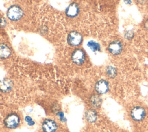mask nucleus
<instances>
[{"label": "nucleus", "mask_w": 148, "mask_h": 132, "mask_svg": "<svg viewBox=\"0 0 148 132\" xmlns=\"http://www.w3.org/2000/svg\"><path fill=\"white\" fill-rule=\"evenodd\" d=\"M146 115V110L140 106H135L132 108L130 111V116L131 119L135 122H140L143 120Z\"/></svg>", "instance_id": "nucleus-1"}, {"label": "nucleus", "mask_w": 148, "mask_h": 132, "mask_svg": "<svg viewBox=\"0 0 148 132\" xmlns=\"http://www.w3.org/2000/svg\"><path fill=\"white\" fill-rule=\"evenodd\" d=\"M20 122V117L17 113H10L5 118L4 124L7 128L15 129L18 126Z\"/></svg>", "instance_id": "nucleus-2"}, {"label": "nucleus", "mask_w": 148, "mask_h": 132, "mask_svg": "<svg viewBox=\"0 0 148 132\" xmlns=\"http://www.w3.org/2000/svg\"><path fill=\"white\" fill-rule=\"evenodd\" d=\"M23 14L22 9L17 5L10 6L7 11L8 17L13 21H17L21 18Z\"/></svg>", "instance_id": "nucleus-3"}, {"label": "nucleus", "mask_w": 148, "mask_h": 132, "mask_svg": "<svg viewBox=\"0 0 148 132\" xmlns=\"http://www.w3.org/2000/svg\"><path fill=\"white\" fill-rule=\"evenodd\" d=\"M67 42L72 46H78L82 42V36L77 31L71 32L67 36Z\"/></svg>", "instance_id": "nucleus-4"}, {"label": "nucleus", "mask_w": 148, "mask_h": 132, "mask_svg": "<svg viewBox=\"0 0 148 132\" xmlns=\"http://www.w3.org/2000/svg\"><path fill=\"white\" fill-rule=\"evenodd\" d=\"M71 58L75 64L79 65H82L85 61V53L82 49H77L73 52Z\"/></svg>", "instance_id": "nucleus-5"}, {"label": "nucleus", "mask_w": 148, "mask_h": 132, "mask_svg": "<svg viewBox=\"0 0 148 132\" xmlns=\"http://www.w3.org/2000/svg\"><path fill=\"white\" fill-rule=\"evenodd\" d=\"M58 126L56 122L51 119H46L42 123V128L43 132H55Z\"/></svg>", "instance_id": "nucleus-6"}, {"label": "nucleus", "mask_w": 148, "mask_h": 132, "mask_svg": "<svg viewBox=\"0 0 148 132\" xmlns=\"http://www.w3.org/2000/svg\"><path fill=\"white\" fill-rule=\"evenodd\" d=\"M109 89V83L106 80L104 79L98 80L95 85V91L98 94H103L106 93L108 91Z\"/></svg>", "instance_id": "nucleus-7"}, {"label": "nucleus", "mask_w": 148, "mask_h": 132, "mask_svg": "<svg viewBox=\"0 0 148 132\" xmlns=\"http://www.w3.org/2000/svg\"><path fill=\"white\" fill-rule=\"evenodd\" d=\"M122 50V43L119 41H114L110 43L108 46V50L113 55H118L120 54Z\"/></svg>", "instance_id": "nucleus-8"}, {"label": "nucleus", "mask_w": 148, "mask_h": 132, "mask_svg": "<svg viewBox=\"0 0 148 132\" xmlns=\"http://www.w3.org/2000/svg\"><path fill=\"white\" fill-rule=\"evenodd\" d=\"M13 87L12 81L8 79L5 78L0 80V90L3 93L10 91Z\"/></svg>", "instance_id": "nucleus-9"}, {"label": "nucleus", "mask_w": 148, "mask_h": 132, "mask_svg": "<svg viewBox=\"0 0 148 132\" xmlns=\"http://www.w3.org/2000/svg\"><path fill=\"white\" fill-rule=\"evenodd\" d=\"M79 12V7L76 3H71L66 10V14L68 17H74L76 16Z\"/></svg>", "instance_id": "nucleus-10"}, {"label": "nucleus", "mask_w": 148, "mask_h": 132, "mask_svg": "<svg viewBox=\"0 0 148 132\" xmlns=\"http://www.w3.org/2000/svg\"><path fill=\"white\" fill-rule=\"evenodd\" d=\"M85 118L89 123H94L97 120V113L95 109H89L85 113Z\"/></svg>", "instance_id": "nucleus-11"}, {"label": "nucleus", "mask_w": 148, "mask_h": 132, "mask_svg": "<svg viewBox=\"0 0 148 132\" xmlns=\"http://www.w3.org/2000/svg\"><path fill=\"white\" fill-rule=\"evenodd\" d=\"M11 54V50L9 47L4 43H0V58L5 59Z\"/></svg>", "instance_id": "nucleus-12"}, {"label": "nucleus", "mask_w": 148, "mask_h": 132, "mask_svg": "<svg viewBox=\"0 0 148 132\" xmlns=\"http://www.w3.org/2000/svg\"><path fill=\"white\" fill-rule=\"evenodd\" d=\"M102 100L98 94H93L90 98V102L91 105L94 108L100 107L102 104Z\"/></svg>", "instance_id": "nucleus-13"}, {"label": "nucleus", "mask_w": 148, "mask_h": 132, "mask_svg": "<svg viewBox=\"0 0 148 132\" xmlns=\"http://www.w3.org/2000/svg\"><path fill=\"white\" fill-rule=\"evenodd\" d=\"M106 75L110 78H114L117 75L116 69L113 66H108L106 69Z\"/></svg>", "instance_id": "nucleus-14"}, {"label": "nucleus", "mask_w": 148, "mask_h": 132, "mask_svg": "<svg viewBox=\"0 0 148 132\" xmlns=\"http://www.w3.org/2000/svg\"><path fill=\"white\" fill-rule=\"evenodd\" d=\"M87 46L91 49V50L93 52H96V51H99L100 50V45L93 41H90L87 43Z\"/></svg>", "instance_id": "nucleus-15"}, {"label": "nucleus", "mask_w": 148, "mask_h": 132, "mask_svg": "<svg viewBox=\"0 0 148 132\" xmlns=\"http://www.w3.org/2000/svg\"><path fill=\"white\" fill-rule=\"evenodd\" d=\"M25 120L27 122L28 125H29V126H32L35 124V122L34 121H32L31 117H30L29 116H26L25 117Z\"/></svg>", "instance_id": "nucleus-16"}, {"label": "nucleus", "mask_w": 148, "mask_h": 132, "mask_svg": "<svg viewBox=\"0 0 148 132\" xmlns=\"http://www.w3.org/2000/svg\"><path fill=\"white\" fill-rule=\"evenodd\" d=\"M133 35H134V33L132 32V31H127L125 34V37L128 39H131L132 37H133Z\"/></svg>", "instance_id": "nucleus-17"}, {"label": "nucleus", "mask_w": 148, "mask_h": 132, "mask_svg": "<svg viewBox=\"0 0 148 132\" xmlns=\"http://www.w3.org/2000/svg\"><path fill=\"white\" fill-rule=\"evenodd\" d=\"M6 25V20L3 18H0V26L3 27Z\"/></svg>", "instance_id": "nucleus-18"}, {"label": "nucleus", "mask_w": 148, "mask_h": 132, "mask_svg": "<svg viewBox=\"0 0 148 132\" xmlns=\"http://www.w3.org/2000/svg\"><path fill=\"white\" fill-rule=\"evenodd\" d=\"M145 27L148 30V20H147V21L145 23Z\"/></svg>", "instance_id": "nucleus-19"}]
</instances>
